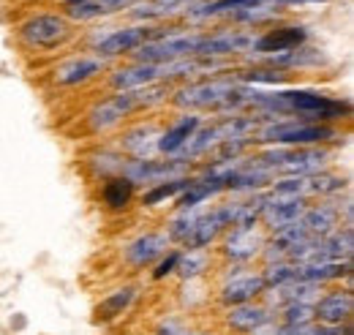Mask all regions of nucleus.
<instances>
[{
	"label": "nucleus",
	"instance_id": "nucleus-6",
	"mask_svg": "<svg viewBox=\"0 0 354 335\" xmlns=\"http://www.w3.org/2000/svg\"><path fill=\"white\" fill-rule=\"evenodd\" d=\"M68 36H71V25L63 17H55V14L33 17L22 25V39L30 46H39V49H55Z\"/></svg>",
	"mask_w": 354,
	"mask_h": 335
},
{
	"label": "nucleus",
	"instance_id": "nucleus-23",
	"mask_svg": "<svg viewBox=\"0 0 354 335\" xmlns=\"http://www.w3.org/2000/svg\"><path fill=\"white\" fill-rule=\"evenodd\" d=\"M207 270H210V253L207 251H180L175 275H180L183 281H194V278L205 275Z\"/></svg>",
	"mask_w": 354,
	"mask_h": 335
},
{
	"label": "nucleus",
	"instance_id": "nucleus-2",
	"mask_svg": "<svg viewBox=\"0 0 354 335\" xmlns=\"http://www.w3.org/2000/svg\"><path fill=\"white\" fill-rule=\"evenodd\" d=\"M286 98V109L289 115H300L303 123H335L341 118L349 115V101H338L330 98L324 93H313V90H283Z\"/></svg>",
	"mask_w": 354,
	"mask_h": 335
},
{
	"label": "nucleus",
	"instance_id": "nucleus-31",
	"mask_svg": "<svg viewBox=\"0 0 354 335\" xmlns=\"http://www.w3.org/2000/svg\"><path fill=\"white\" fill-rule=\"evenodd\" d=\"M158 3H164V6H172V3H180V0H158Z\"/></svg>",
	"mask_w": 354,
	"mask_h": 335
},
{
	"label": "nucleus",
	"instance_id": "nucleus-27",
	"mask_svg": "<svg viewBox=\"0 0 354 335\" xmlns=\"http://www.w3.org/2000/svg\"><path fill=\"white\" fill-rule=\"evenodd\" d=\"M177 259H180V251H167V253H164V256L158 259L156 270H153V281H164V278L175 275Z\"/></svg>",
	"mask_w": 354,
	"mask_h": 335
},
{
	"label": "nucleus",
	"instance_id": "nucleus-10",
	"mask_svg": "<svg viewBox=\"0 0 354 335\" xmlns=\"http://www.w3.org/2000/svg\"><path fill=\"white\" fill-rule=\"evenodd\" d=\"M354 314V294L352 289H335L322 292L313 302V316L322 325H352Z\"/></svg>",
	"mask_w": 354,
	"mask_h": 335
},
{
	"label": "nucleus",
	"instance_id": "nucleus-17",
	"mask_svg": "<svg viewBox=\"0 0 354 335\" xmlns=\"http://www.w3.org/2000/svg\"><path fill=\"white\" fill-rule=\"evenodd\" d=\"M106 71V63L101 57H74V60H66L63 66L55 69V82L57 84H82L104 74Z\"/></svg>",
	"mask_w": 354,
	"mask_h": 335
},
{
	"label": "nucleus",
	"instance_id": "nucleus-11",
	"mask_svg": "<svg viewBox=\"0 0 354 335\" xmlns=\"http://www.w3.org/2000/svg\"><path fill=\"white\" fill-rule=\"evenodd\" d=\"M270 319H275V314L267 308L262 300H254V302H243V305L226 308L223 325L232 335H251L257 327H262Z\"/></svg>",
	"mask_w": 354,
	"mask_h": 335
},
{
	"label": "nucleus",
	"instance_id": "nucleus-5",
	"mask_svg": "<svg viewBox=\"0 0 354 335\" xmlns=\"http://www.w3.org/2000/svg\"><path fill=\"white\" fill-rule=\"evenodd\" d=\"M172 33V30H169ZM164 30H156V28H126V30H112L106 33L104 39L95 42V52L98 57H118V55H131L136 52L145 42H153V39H161V36H169Z\"/></svg>",
	"mask_w": 354,
	"mask_h": 335
},
{
	"label": "nucleus",
	"instance_id": "nucleus-29",
	"mask_svg": "<svg viewBox=\"0 0 354 335\" xmlns=\"http://www.w3.org/2000/svg\"><path fill=\"white\" fill-rule=\"evenodd\" d=\"M71 3H106V6H115L120 0H71Z\"/></svg>",
	"mask_w": 354,
	"mask_h": 335
},
{
	"label": "nucleus",
	"instance_id": "nucleus-4",
	"mask_svg": "<svg viewBox=\"0 0 354 335\" xmlns=\"http://www.w3.org/2000/svg\"><path fill=\"white\" fill-rule=\"evenodd\" d=\"M123 177H129L133 185H158L175 177H185L188 174V164L180 159H167V161H156V159H133L126 161V167L120 172Z\"/></svg>",
	"mask_w": 354,
	"mask_h": 335
},
{
	"label": "nucleus",
	"instance_id": "nucleus-1",
	"mask_svg": "<svg viewBox=\"0 0 354 335\" xmlns=\"http://www.w3.org/2000/svg\"><path fill=\"white\" fill-rule=\"evenodd\" d=\"M338 136V128L324 123H303V120H270L254 131L251 145L267 147H310L327 145Z\"/></svg>",
	"mask_w": 354,
	"mask_h": 335
},
{
	"label": "nucleus",
	"instance_id": "nucleus-21",
	"mask_svg": "<svg viewBox=\"0 0 354 335\" xmlns=\"http://www.w3.org/2000/svg\"><path fill=\"white\" fill-rule=\"evenodd\" d=\"M133 191H136V185H133L129 177L115 174V177H106V180H104L101 199H104V205L109 210H126L131 205Z\"/></svg>",
	"mask_w": 354,
	"mask_h": 335
},
{
	"label": "nucleus",
	"instance_id": "nucleus-13",
	"mask_svg": "<svg viewBox=\"0 0 354 335\" xmlns=\"http://www.w3.org/2000/svg\"><path fill=\"white\" fill-rule=\"evenodd\" d=\"M202 126V118L196 112H185L180 115L172 126H167V131L158 136V153L167 159H175L177 153L185 147V142L196 134V128Z\"/></svg>",
	"mask_w": 354,
	"mask_h": 335
},
{
	"label": "nucleus",
	"instance_id": "nucleus-28",
	"mask_svg": "<svg viewBox=\"0 0 354 335\" xmlns=\"http://www.w3.org/2000/svg\"><path fill=\"white\" fill-rule=\"evenodd\" d=\"M156 335H188V327H185L183 319L169 316V319H164V322L156 327Z\"/></svg>",
	"mask_w": 354,
	"mask_h": 335
},
{
	"label": "nucleus",
	"instance_id": "nucleus-14",
	"mask_svg": "<svg viewBox=\"0 0 354 335\" xmlns=\"http://www.w3.org/2000/svg\"><path fill=\"white\" fill-rule=\"evenodd\" d=\"M308 39L306 28L300 25H292V28H275L265 36H257L254 49L251 52H259V55H278V52H292V49H300Z\"/></svg>",
	"mask_w": 354,
	"mask_h": 335
},
{
	"label": "nucleus",
	"instance_id": "nucleus-8",
	"mask_svg": "<svg viewBox=\"0 0 354 335\" xmlns=\"http://www.w3.org/2000/svg\"><path fill=\"white\" fill-rule=\"evenodd\" d=\"M267 243V232L259 226L254 229H226V237L221 243V253L226 259H232L234 264H245L251 259H257Z\"/></svg>",
	"mask_w": 354,
	"mask_h": 335
},
{
	"label": "nucleus",
	"instance_id": "nucleus-30",
	"mask_svg": "<svg viewBox=\"0 0 354 335\" xmlns=\"http://www.w3.org/2000/svg\"><path fill=\"white\" fill-rule=\"evenodd\" d=\"M281 3H322V0H281Z\"/></svg>",
	"mask_w": 354,
	"mask_h": 335
},
{
	"label": "nucleus",
	"instance_id": "nucleus-24",
	"mask_svg": "<svg viewBox=\"0 0 354 335\" xmlns=\"http://www.w3.org/2000/svg\"><path fill=\"white\" fill-rule=\"evenodd\" d=\"M275 322H278V325H286V327L316 322V316H313V302H286V305H281V308L275 311Z\"/></svg>",
	"mask_w": 354,
	"mask_h": 335
},
{
	"label": "nucleus",
	"instance_id": "nucleus-7",
	"mask_svg": "<svg viewBox=\"0 0 354 335\" xmlns=\"http://www.w3.org/2000/svg\"><path fill=\"white\" fill-rule=\"evenodd\" d=\"M308 208V199L297 197H278V194H265V210H262V224L267 226V235L300 224L303 212Z\"/></svg>",
	"mask_w": 354,
	"mask_h": 335
},
{
	"label": "nucleus",
	"instance_id": "nucleus-12",
	"mask_svg": "<svg viewBox=\"0 0 354 335\" xmlns=\"http://www.w3.org/2000/svg\"><path fill=\"white\" fill-rule=\"evenodd\" d=\"M167 248H169L167 232H147V235L136 237L131 246L126 248V262L131 267H136V270H142V267L156 264L167 253Z\"/></svg>",
	"mask_w": 354,
	"mask_h": 335
},
{
	"label": "nucleus",
	"instance_id": "nucleus-19",
	"mask_svg": "<svg viewBox=\"0 0 354 335\" xmlns=\"http://www.w3.org/2000/svg\"><path fill=\"white\" fill-rule=\"evenodd\" d=\"M158 136L161 134L156 131V126H136L123 134L120 147L131 153L133 159H153L158 153Z\"/></svg>",
	"mask_w": 354,
	"mask_h": 335
},
{
	"label": "nucleus",
	"instance_id": "nucleus-25",
	"mask_svg": "<svg viewBox=\"0 0 354 335\" xmlns=\"http://www.w3.org/2000/svg\"><path fill=\"white\" fill-rule=\"evenodd\" d=\"M262 281H265L267 289L286 287V284L297 281V264L295 262H270L262 270Z\"/></svg>",
	"mask_w": 354,
	"mask_h": 335
},
{
	"label": "nucleus",
	"instance_id": "nucleus-15",
	"mask_svg": "<svg viewBox=\"0 0 354 335\" xmlns=\"http://www.w3.org/2000/svg\"><path fill=\"white\" fill-rule=\"evenodd\" d=\"M300 226L306 229V235L310 237H327V235H333L338 226H341V212L335 205H330V202H319V205H308L306 212H303V218H300Z\"/></svg>",
	"mask_w": 354,
	"mask_h": 335
},
{
	"label": "nucleus",
	"instance_id": "nucleus-16",
	"mask_svg": "<svg viewBox=\"0 0 354 335\" xmlns=\"http://www.w3.org/2000/svg\"><path fill=\"white\" fill-rule=\"evenodd\" d=\"M341 278H352V262H308V264H297V281H308L316 287L341 281Z\"/></svg>",
	"mask_w": 354,
	"mask_h": 335
},
{
	"label": "nucleus",
	"instance_id": "nucleus-9",
	"mask_svg": "<svg viewBox=\"0 0 354 335\" xmlns=\"http://www.w3.org/2000/svg\"><path fill=\"white\" fill-rule=\"evenodd\" d=\"M265 281H262V273H234L229 275L218 289V302L223 308H232V305H243V302H254L265 294Z\"/></svg>",
	"mask_w": 354,
	"mask_h": 335
},
{
	"label": "nucleus",
	"instance_id": "nucleus-26",
	"mask_svg": "<svg viewBox=\"0 0 354 335\" xmlns=\"http://www.w3.org/2000/svg\"><path fill=\"white\" fill-rule=\"evenodd\" d=\"M292 80V74H286V71H278V69H270V66H257V69H248V71H243L240 77H237V82L240 84H286Z\"/></svg>",
	"mask_w": 354,
	"mask_h": 335
},
{
	"label": "nucleus",
	"instance_id": "nucleus-3",
	"mask_svg": "<svg viewBox=\"0 0 354 335\" xmlns=\"http://www.w3.org/2000/svg\"><path fill=\"white\" fill-rule=\"evenodd\" d=\"M234 80H207V82H194L185 84L172 93V104L180 109H191V112H199V109H210V112H218L221 104L226 101V96L232 93Z\"/></svg>",
	"mask_w": 354,
	"mask_h": 335
},
{
	"label": "nucleus",
	"instance_id": "nucleus-20",
	"mask_svg": "<svg viewBox=\"0 0 354 335\" xmlns=\"http://www.w3.org/2000/svg\"><path fill=\"white\" fill-rule=\"evenodd\" d=\"M136 297V287H120L115 292H109L98 305H95V322L106 325L112 319H118L123 311H129V305L133 302Z\"/></svg>",
	"mask_w": 354,
	"mask_h": 335
},
{
	"label": "nucleus",
	"instance_id": "nucleus-18",
	"mask_svg": "<svg viewBox=\"0 0 354 335\" xmlns=\"http://www.w3.org/2000/svg\"><path fill=\"white\" fill-rule=\"evenodd\" d=\"M161 82V63H133L129 69H120L112 74V87L120 90H136L145 84Z\"/></svg>",
	"mask_w": 354,
	"mask_h": 335
},
{
	"label": "nucleus",
	"instance_id": "nucleus-22",
	"mask_svg": "<svg viewBox=\"0 0 354 335\" xmlns=\"http://www.w3.org/2000/svg\"><path fill=\"white\" fill-rule=\"evenodd\" d=\"M191 180L194 177H175V180H167V183H158V185H150L145 194H142V205L145 208H156V205H161L164 199H172V197H180L188 185H191Z\"/></svg>",
	"mask_w": 354,
	"mask_h": 335
},
{
	"label": "nucleus",
	"instance_id": "nucleus-32",
	"mask_svg": "<svg viewBox=\"0 0 354 335\" xmlns=\"http://www.w3.org/2000/svg\"><path fill=\"white\" fill-rule=\"evenodd\" d=\"M188 335H210V333H188Z\"/></svg>",
	"mask_w": 354,
	"mask_h": 335
}]
</instances>
